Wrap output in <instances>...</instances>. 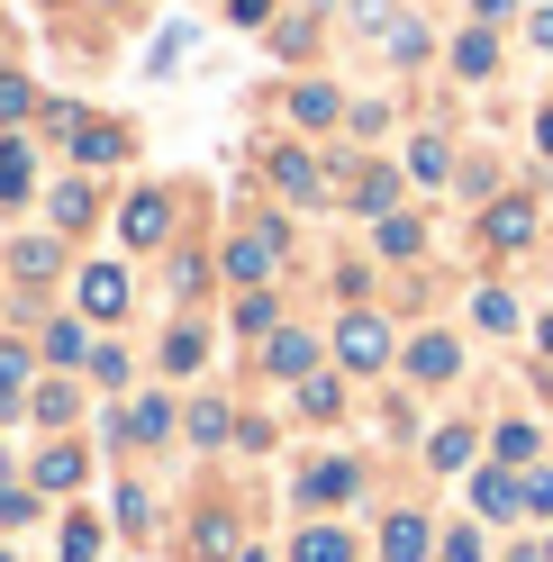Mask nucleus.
<instances>
[{"instance_id": "f257e3e1", "label": "nucleus", "mask_w": 553, "mask_h": 562, "mask_svg": "<svg viewBox=\"0 0 553 562\" xmlns=\"http://www.w3.org/2000/svg\"><path fill=\"white\" fill-rule=\"evenodd\" d=\"M119 236L136 245V255H155V245H172V191H136L119 209Z\"/></svg>"}, {"instance_id": "f03ea898", "label": "nucleus", "mask_w": 553, "mask_h": 562, "mask_svg": "<svg viewBox=\"0 0 553 562\" xmlns=\"http://www.w3.org/2000/svg\"><path fill=\"white\" fill-rule=\"evenodd\" d=\"M481 245H490V255H517V245H535V200H527V191L490 200V218H481Z\"/></svg>"}, {"instance_id": "7ed1b4c3", "label": "nucleus", "mask_w": 553, "mask_h": 562, "mask_svg": "<svg viewBox=\"0 0 553 562\" xmlns=\"http://www.w3.org/2000/svg\"><path fill=\"white\" fill-rule=\"evenodd\" d=\"M336 355L354 363V372H382V363H391V327L372 318V308H354V318L336 327Z\"/></svg>"}, {"instance_id": "20e7f679", "label": "nucleus", "mask_w": 553, "mask_h": 562, "mask_svg": "<svg viewBox=\"0 0 553 562\" xmlns=\"http://www.w3.org/2000/svg\"><path fill=\"white\" fill-rule=\"evenodd\" d=\"M272 191H291L300 209H318V200H327V172H318V155H308V146H282V155H272Z\"/></svg>"}, {"instance_id": "39448f33", "label": "nucleus", "mask_w": 553, "mask_h": 562, "mask_svg": "<svg viewBox=\"0 0 553 562\" xmlns=\"http://www.w3.org/2000/svg\"><path fill=\"white\" fill-rule=\"evenodd\" d=\"M110 436H119V445H163V436H172V408L146 391V400H127V408L110 417Z\"/></svg>"}, {"instance_id": "423d86ee", "label": "nucleus", "mask_w": 553, "mask_h": 562, "mask_svg": "<svg viewBox=\"0 0 553 562\" xmlns=\"http://www.w3.org/2000/svg\"><path fill=\"white\" fill-rule=\"evenodd\" d=\"M399 363H408V381H454V372H463V345H454V336H408Z\"/></svg>"}, {"instance_id": "0eeeda50", "label": "nucleus", "mask_w": 553, "mask_h": 562, "mask_svg": "<svg viewBox=\"0 0 553 562\" xmlns=\"http://www.w3.org/2000/svg\"><path fill=\"white\" fill-rule=\"evenodd\" d=\"M308 363H318V336H300V327H272V336H263V372H272V381H291V372H308Z\"/></svg>"}, {"instance_id": "6e6552de", "label": "nucleus", "mask_w": 553, "mask_h": 562, "mask_svg": "<svg viewBox=\"0 0 553 562\" xmlns=\"http://www.w3.org/2000/svg\"><path fill=\"white\" fill-rule=\"evenodd\" d=\"M82 308H91V318H127V272L119 263H91L82 272Z\"/></svg>"}, {"instance_id": "1a4fd4ad", "label": "nucleus", "mask_w": 553, "mask_h": 562, "mask_svg": "<svg viewBox=\"0 0 553 562\" xmlns=\"http://www.w3.org/2000/svg\"><path fill=\"white\" fill-rule=\"evenodd\" d=\"M272 255H282V236H272V227H255L246 245H227V255H218V272H236V281H263V272H272Z\"/></svg>"}, {"instance_id": "9d476101", "label": "nucleus", "mask_w": 553, "mask_h": 562, "mask_svg": "<svg viewBox=\"0 0 553 562\" xmlns=\"http://www.w3.org/2000/svg\"><path fill=\"white\" fill-rule=\"evenodd\" d=\"M82 472H91L82 445H46V453H37V490H82Z\"/></svg>"}, {"instance_id": "9b49d317", "label": "nucleus", "mask_w": 553, "mask_h": 562, "mask_svg": "<svg viewBox=\"0 0 553 562\" xmlns=\"http://www.w3.org/2000/svg\"><path fill=\"white\" fill-rule=\"evenodd\" d=\"M74 155L100 172V164H119V155H127V136H119L110 119H82V127H74Z\"/></svg>"}, {"instance_id": "f8f14e48", "label": "nucleus", "mask_w": 553, "mask_h": 562, "mask_svg": "<svg viewBox=\"0 0 553 562\" xmlns=\"http://www.w3.org/2000/svg\"><path fill=\"white\" fill-rule=\"evenodd\" d=\"M291 562H354V536L345 526H308V536H291Z\"/></svg>"}, {"instance_id": "ddd939ff", "label": "nucleus", "mask_w": 553, "mask_h": 562, "mask_svg": "<svg viewBox=\"0 0 553 562\" xmlns=\"http://www.w3.org/2000/svg\"><path fill=\"white\" fill-rule=\"evenodd\" d=\"M382 562H427V517L399 508V517L382 526Z\"/></svg>"}, {"instance_id": "4468645a", "label": "nucleus", "mask_w": 553, "mask_h": 562, "mask_svg": "<svg viewBox=\"0 0 553 562\" xmlns=\"http://www.w3.org/2000/svg\"><path fill=\"white\" fill-rule=\"evenodd\" d=\"M55 263H64V245H55V236H19V245H10V272H19V281H46Z\"/></svg>"}, {"instance_id": "2eb2a0df", "label": "nucleus", "mask_w": 553, "mask_h": 562, "mask_svg": "<svg viewBox=\"0 0 553 562\" xmlns=\"http://www.w3.org/2000/svg\"><path fill=\"white\" fill-rule=\"evenodd\" d=\"M490 64H499V27H472V37L454 46V74H463V82H481Z\"/></svg>"}, {"instance_id": "dca6fc26", "label": "nucleus", "mask_w": 553, "mask_h": 562, "mask_svg": "<svg viewBox=\"0 0 553 562\" xmlns=\"http://www.w3.org/2000/svg\"><path fill=\"white\" fill-rule=\"evenodd\" d=\"M472 318L490 327V336H517V318H527V308H517V291H499V281H490V291L472 300Z\"/></svg>"}, {"instance_id": "f3484780", "label": "nucleus", "mask_w": 553, "mask_h": 562, "mask_svg": "<svg viewBox=\"0 0 553 562\" xmlns=\"http://www.w3.org/2000/svg\"><path fill=\"white\" fill-rule=\"evenodd\" d=\"M354 481H363V463H318V472L300 481V499H345Z\"/></svg>"}, {"instance_id": "a211bd4d", "label": "nucleus", "mask_w": 553, "mask_h": 562, "mask_svg": "<svg viewBox=\"0 0 553 562\" xmlns=\"http://www.w3.org/2000/svg\"><path fill=\"white\" fill-rule=\"evenodd\" d=\"M27 408H37V427H64V417L82 408V391H74V381H46V391L27 400Z\"/></svg>"}, {"instance_id": "6ab92c4d", "label": "nucleus", "mask_w": 553, "mask_h": 562, "mask_svg": "<svg viewBox=\"0 0 553 562\" xmlns=\"http://www.w3.org/2000/svg\"><path fill=\"white\" fill-rule=\"evenodd\" d=\"M227 427H236V417H227L218 400H200V408L182 417V436H191V445H227Z\"/></svg>"}, {"instance_id": "aec40b11", "label": "nucleus", "mask_w": 553, "mask_h": 562, "mask_svg": "<svg viewBox=\"0 0 553 562\" xmlns=\"http://www.w3.org/2000/svg\"><path fill=\"white\" fill-rule=\"evenodd\" d=\"M64 562H100V517H64Z\"/></svg>"}, {"instance_id": "412c9836", "label": "nucleus", "mask_w": 553, "mask_h": 562, "mask_svg": "<svg viewBox=\"0 0 553 562\" xmlns=\"http://www.w3.org/2000/svg\"><path fill=\"white\" fill-rule=\"evenodd\" d=\"M408 172H418V182H444V172H454V155H444V136H418V146H408Z\"/></svg>"}, {"instance_id": "4be33fe9", "label": "nucleus", "mask_w": 553, "mask_h": 562, "mask_svg": "<svg viewBox=\"0 0 553 562\" xmlns=\"http://www.w3.org/2000/svg\"><path fill=\"white\" fill-rule=\"evenodd\" d=\"M427 463H436V472H463V463H472V427H444V436L427 445Z\"/></svg>"}, {"instance_id": "5701e85b", "label": "nucleus", "mask_w": 553, "mask_h": 562, "mask_svg": "<svg viewBox=\"0 0 553 562\" xmlns=\"http://www.w3.org/2000/svg\"><path fill=\"white\" fill-rule=\"evenodd\" d=\"M200 355H210V345H200V327H172V345H163V372H200Z\"/></svg>"}, {"instance_id": "b1692460", "label": "nucleus", "mask_w": 553, "mask_h": 562, "mask_svg": "<svg viewBox=\"0 0 553 562\" xmlns=\"http://www.w3.org/2000/svg\"><path fill=\"white\" fill-rule=\"evenodd\" d=\"M27 164H37V155L10 136V146H0V200H19V191H27Z\"/></svg>"}, {"instance_id": "393cba45", "label": "nucleus", "mask_w": 553, "mask_h": 562, "mask_svg": "<svg viewBox=\"0 0 553 562\" xmlns=\"http://www.w3.org/2000/svg\"><path fill=\"white\" fill-rule=\"evenodd\" d=\"M291 110H300L308 127H327V119H336V91H327V82H300V91H291Z\"/></svg>"}, {"instance_id": "a878e982", "label": "nucleus", "mask_w": 553, "mask_h": 562, "mask_svg": "<svg viewBox=\"0 0 553 562\" xmlns=\"http://www.w3.org/2000/svg\"><path fill=\"white\" fill-rule=\"evenodd\" d=\"M345 200H354V209H391L399 182H391V172H354V191H345Z\"/></svg>"}, {"instance_id": "bb28decb", "label": "nucleus", "mask_w": 553, "mask_h": 562, "mask_svg": "<svg viewBox=\"0 0 553 562\" xmlns=\"http://www.w3.org/2000/svg\"><path fill=\"white\" fill-rule=\"evenodd\" d=\"M418 245H427V236H418V218H382V255H391V263H408Z\"/></svg>"}, {"instance_id": "cd10ccee", "label": "nucleus", "mask_w": 553, "mask_h": 562, "mask_svg": "<svg viewBox=\"0 0 553 562\" xmlns=\"http://www.w3.org/2000/svg\"><path fill=\"white\" fill-rule=\"evenodd\" d=\"M19 381H27V355H19V345H0V417L19 408Z\"/></svg>"}, {"instance_id": "c85d7f7f", "label": "nucleus", "mask_w": 553, "mask_h": 562, "mask_svg": "<svg viewBox=\"0 0 553 562\" xmlns=\"http://www.w3.org/2000/svg\"><path fill=\"white\" fill-rule=\"evenodd\" d=\"M119 526H127V536H146V526H155V499H146V490H136V481L119 490Z\"/></svg>"}, {"instance_id": "c756f323", "label": "nucleus", "mask_w": 553, "mask_h": 562, "mask_svg": "<svg viewBox=\"0 0 553 562\" xmlns=\"http://www.w3.org/2000/svg\"><path fill=\"white\" fill-rule=\"evenodd\" d=\"M527 453H535V427H527V417H508V427H499V463H527Z\"/></svg>"}, {"instance_id": "7c9ffc66", "label": "nucleus", "mask_w": 553, "mask_h": 562, "mask_svg": "<svg viewBox=\"0 0 553 562\" xmlns=\"http://www.w3.org/2000/svg\"><path fill=\"white\" fill-rule=\"evenodd\" d=\"M46 355H55V363H82L91 345H82V327H74V318H64V327H46Z\"/></svg>"}, {"instance_id": "2f4dec72", "label": "nucleus", "mask_w": 553, "mask_h": 562, "mask_svg": "<svg viewBox=\"0 0 553 562\" xmlns=\"http://www.w3.org/2000/svg\"><path fill=\"white\" fill-rule=\"evenodd\" d=\"M272 318H282V300H263V291L236 308V327H246V336H272Z\"/></svg>"}, {"instance_id": "473e14b6", "label": "nucleus", "mask_w": 553, "mask_h": 562, "mask_svg": "<svg viewBox=\"0 0 553 562\" xmlns=\"http://www.w3.org/2000/svg\"><path fill=\"white\" fill-rule=\"evenodd\" d=\"M55 218L82 227V218H91V191H82V182H55Z\"/></svg>"}, {"instance_id": "72a5a7b5", "label": "nucleus", "mask_w": 553, "mask_h": 562, "mask_svg": "<svg viewBox=\"0 0 553 562\" xmlns=\"http://www.w3.org/2000/svg\"><path fill=\"white\" fill-rule=\"evenodd\" d=\"M27 100H37V82H19V74H0V119H27Z\"/></svg>"}, {"instance_id": "f704fd0d", "label": "nucleus", "mask_w": 553, "mask_h": 562, "mask_svg": "<svg viewBox=\"0 0 553 562\" xmlns=\"http://www.w3.org/2000/svg\"><path fill=\"white\" fill-rule=\"evenodd\" d=\"M300 408H308V417H336V408H345V391H336V381H308Z\"/></svg>"}, {"instance_id": "c9c22d12", "label": "nucleus", "mask_w": 553, "mask_h": 562, "mask_svg": "<svg viewBox=\"0 0 553 562\" xmlns=\"http://www.w3.org/2000/svg\"><path fill=\"white\" fill-rule=\"evenodd\" d=\"M37 517V499H27V490H0V526H27Z\"/></svg>"}, {"instance_id": "e433bc0d", "label": "nucleus", "mask_w": 553, "mask_h": 562, "mask_svg": "<svg viewBox=\"0 0 553 562\" xmlns=\"http://www.w3.org/2000/svg\"><path fill=\"white\" fill-rule=\"evenodd\" d=\"M444 562H481V536H472V526H454V536H444Z\"/></svg>"}, {"instance_id": "4c0bfd02", "label": "nucleus", "mask_w": 553, "mask_h": 562, "mask_svg": "<svg viewBox=\"0 0 553 562\" xmlns=\"http://www.w3.org/2000/svg\"><path fill=\"white\" fill-rule=\"evenodd\" d=\"M527 508H535V517L553 508V472H527Z\"/></svg>"}, {"instance_id": "58836bf2", "label": "nucleus", "mask_w": 553, "mask_h": 562, "mask_svg": "<svg viewBox=\"0 0 553 562\" xmlns=\"http://www.w3.org/2000/svg\"><path fill=\"white\" fill-rule=\"evenodd\" d=\"M508 10H517V0H472V19H481V27H508Z\"/></svg>"}, {"instance_id": "ea45409f", "label": "nucleus", "mask_w": 553, "mask_h": 562, "mask_svg": "<svg viewBox=\"0 0 553 562\" xmlns=\"http://www.w3.org/2000/svg\"><path fill=\"white\" fill-rule=\"evenodd\" d=\"M272 19V0H236V27H263Z\"/></svg>"}, {"instance_id": "a19ab883", "label": "nucleus", "mask_w": 553, "mask_h": 562, "mask_svg": "<svg viewBox=\"0 0 553 562\" xmlns=\"http://www.w3.org/2000/svg\"><path fill=\"white\" fill-rule=\"evenodd\" d=\"M535 146H544V155H553V110H544V119H535Z\"/></svg>"}, {"instance_id": "79ce46f5", "label": "nucleus", "mask_w": 553, "mask_h": 562, "mask_svg": "<svg viewBox=\"0 0 553 562\" xmlns=\"http://www.w3.org/2000/svg\"><path fill=\"white\" fill-rule=\"evenodd\" d=\"M535 46H544V55H553V10H544V19H535Z\"/></svg>"}, {"instance_id": "37998d69", "label": "nucleus", "mask_w": 553, "mask_h": 562, "mask_svg": "<svg viewBox=\"0 0 553 562\" xmlns=\"http://www.w3.org/2000/svg\"><path fill=\"white\" fill-rule=\"evenodd\" d=\"M544 355H553V318H544Z\"/></svg>"}, {"instance_id": "c03bdc74", "label": "nucleus", "mask_w": 553, "mask_h": 562, "mask_svg": "<svg viewBox=\"0 0 553 562\" xmlns=\"http://www.w3.org/2000/svg\"><path fill=\"white\" fill-rule=\"evenodd\" d=\"M0 481H10V453H0Z\"/></svg>"}, {"instance_id": "a18cd8bd", "label": "nucleus", "mask_w": 553, "mask_h": 562, "mask_svg": "<svg viewBox=\"0 0 553 562\" xmlns=\"http://www.w3.org/2000/svg\"><path fill=\"white\" fill-rule=\"evenodd\" d=\"M0 562H10V553H0Z\"/></svg>"}, {"instance_id": "49530a36", "label": "nucleus", "mask_w": 553, "mask_h": 562, "mask_svg": "<svg viewBox=\"0 0 553 562\" xmlns=\"http://www.w3.org/2000/svg\"><path fill=\"white\" fill-rule=\"evenodd\" d=\"M46 10H55V0H46Z\"/></svg>"}]
</instances>
